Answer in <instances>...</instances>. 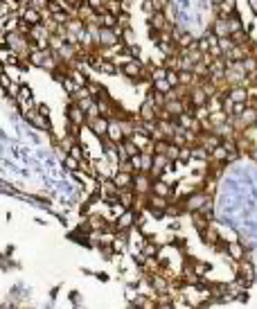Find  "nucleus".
<instances>
[{
  "instance_id": "nucleus-1",
  "label": "nucleus",
  "mask_w": 257,
  "mask_h": 309,
  "mask_svg": "<svg viewBox=\"0 0 257 309\" xmlns=\"http://www.w3.org/2000/svg\"><path fill=\"white\" fill-rule=\"evenodd\" d=\"M208 199H210V194L205 192V190H194V192H190L181 203H183V208H185V212L192 214L203 208L205 203H208Z\"/></svg>"
},
{
  "instance_id": "nucleus-2",
  "label": "nucleus",
  "mask_w": 257,
  "mask_h": 309,
  "mask_svg": "<svg viewBox=\"0 0 257 309\" xmlns=\"http://www.w3.org/2000/svg\"><path fill=\"white\" fill-rule=\"evenodd\" d=\"M65 120L79 129H84V124H88V115H86V111L77 102H70L68 104V108H65Z\"/></svg>"
},
{
  "instance_id": "nucleus-3",
  "label": "nucleus",
  "mask_w": 257,
  "mask_h": 309,
  "mask_svg": "<svg viewBox=\"0 0 257 309\" xmlns=\"http://www.w3.org/2000/svg\"><path fill=\"white\" fill-rule=\"evenodd\" d=\"M158 113H161V108H158V104H156L151 97H145L138 108L140 122H154V120H158Z\"/></svg>"
},
{
  "instance_id": "nucleus-4",
  "label": "nucleus",
  "mask_w": 257,
  "mask_h": 309,
  "mask_svg": "<svg viewBox=\"0 0 257 309\" xmlns=\"http://www.w3.org/2000/svg\"><path fill=\"white\" fill-rule=\"evenodd\" d=\"M120 72H122L127 79H142V72H145V64L140 59H128L127 64L120 66Z\"/></svg>"
},
{
  "instance_id": "nucleus-5",
  "label": "nucleus",
  "mask_w": 257,
  "mask_h": 309,
  "mask_svg": "<svg viewBox=\"0 0 257 309\" xmlns=\"http://www.w3.org/2000/svg\"><path fill=\"white\" fill-rule=\"evenodd\" d=\"M23 115H25V120L32 124V127L41 129V131H50V129H52V122H50V117L43 115V113H38V108H30V111L23 113Z\"/></svg>"
},
{
  "instance_id": "nucleus-6",
  "label": "nucleus",
  "mask_w": 257,
  "mask_h": 309,
  "mask_svg": "<svg viewBox=\"0 0 257 309\" xmlns=\"http://www.w3.org/2000/svg\"><path fill=\"white\" fill-rule=\"evenodd\" d=\"M108 124H111V117H106V115H97V117H91V120H88V129H91L93 136L99 140L106 138Z\"/></svg>"
},
{
  "instance_id": "nucleus-7",
  "label": "nucleus",
  "mask_w": 257,
  "mask_h": 309,
  "mask_svg": "<svg viewBox=\"0 0 257 309\" xmlns=\"http://www.w3.org/2000/svg\"><path fill=\"white\" fill-rule=\"evenodd\" d=\"M151 187H154V176L149 174V172H138L133 178V190L138 194H142V197H147V194L151 192Z\"/></svg>"
},
{
  "instance_id": "nucleus-8",
  "label": "nucleus",
  "mask_w": 257,
  "mask_h": 309,
  "mask_svg": "<svg viewBox=\"0 0 257 309\" xmlns=\"http://www.w3.org/2000/svg\"><path fill=\"white\" fill-rule=\"evenodd\" d=\"M135 219H138V210L135 208H127L120 217H115V228L118 230H131L135 226Z\"/></svg>"
},
{
  "instance_id": "nucleus-9",
  "label": "nucleus",
  "mask_w": 257,
  "mask_h": 309,
  "mask_svg": "<svg viewBox=\"0 0 257 309\" xmlns=\"http://www.w3.org/2000/svg\"><path fill=\"white\" fill-rule=\"evenodd\" d=\"M185 100L183 97H178V95H174V93H169L167 95V102H165V111L169 113L171 117H178L181 113H185Z\"/></svg>"
},
{
  "instance_id": "nucleus-10",
  "label": "nucleus",
  "mask_w": 257,
  "mask_h": 309,
  "mask_svg": "<svg viewBox=\"0 0 257 309\" xmlns=\"http://www.w3.org/2000/svg\"><path fill=\"white\" fill-rule=\"evenodd\" d=\"M225 257L239 264V262H244V257H246V246L241 244L239 240L228 241V246H225Z\"/></svg>"
},
{
  "instance_id": "nucleus-11",
  "label": "nucleus",
  "mask_w": 257,
  "mask_h": 309,
  "mask_svg": "<svg viewBox=\"0 0 257 309\" xmlns=\"http://www.w3.org/2000/svg\"><path fill=\"white\" fill-rule=\"evenodd\" d=\"M169 167H171V160L167 158L165 154H156L154 151V167H151L149 174L154 176V178H161L165 172H169Z\"/></svg>"
},
{
  "instance_id": "nucleus-12",
  "label": "nucleus",
  "mask_w": 257,
  "mask_h": 309,
  "mask_svg": "<svg viewBox=\"0 0 257 309\" xmlns=\"http://www.w3.org/2000/svg\"><path fill=\"white\" fill-rule=\"evenodd\" d=\"M21 18L23 23H27V25H38V23H43V11L36 9L34 5H23L21 9Z\"/></svg>"
},
{
  "instance_id": "nucleus-13",
  "label": "nucleus",
  "mask_w": 257,
  "mask_h": 309,
  "mask_svg": "<svg viewBox=\"0 0 257 309\" xmlns=\"http://www.w3.org/2000/svg\"><path fill=\"white\" fill-rule=\"evenodd\" d=\"M225 97H230L232 102H248V100H251V88H248V86H244V84L228 86Z\"/></svg>"
},
{
  "instance_id": "nucleus-14",
  "label": "nucleus",
  "mask_w": 257,
  "mask_h": 309,
  "mask_svg": "<svg viewBox=\"0 0 257 309\" xmlns=\"http://www.w3.org/2000/svg\"><path fill=\"white\" fill-rule=\"evenodd\" d=\"M108 140H113V142H122L127 136H124V129H122V120L120 117H111V124H108V134H106Z\"/></svg>"
},
{
  "instance_id": "nucleus-15",
  "label": "nucleus",
  "mask_w": 257,
  "mask_h": 309,
  "mask_svg": "<svg viewBox=\"0 0 257 309\" xmlns=\"http://www.w3.org/2000/svg\"><path fill=\"white\" fill-rule=\"evenodd\" d=\"M237 280L244 287H251L255 282V269H253V264H239L237 267Z\"/></svg>"
},
{
  "instance_id": "nucleus-16",
  "label": "nucleus",
  "mask_w": 257,
  "mask_h": 309,
  "mask_svg": "<svg viewBox=\"0 0 257 309\" xmlns=\"http://www.w3.org/2000/svg\"><path fill=\"white\" fill-rule=\"evenodd\" d=\"M190 100H192V104L194 106H208V100H210V95L205 93V88L201 84H196V86H192L190 88Z\"/></svg>"
},
{
  "instance_id": "nucleus-17",
  "label": "nucleus",
  "mask_w": 257,
  "mask_h": 309,
  "mask_svg": "<svg viewBox=\"0 0 257 309\" xmlns=\"http://www.w3.org/2000/svg\"><path fill=\"white\" fill-rule=\"evenodd\" d=\"M111 178L115 181V185H118L120 190H128V187H133L135 174H131V172H124V170H118L115 174L111 176Z\"/></svg>"
},
{
  "instance_id": "nucleus-18",
  "label": "nucleus",
  "mask_w": 257,
  "mask_h": 309,
  "mask_svg": "<svg viewBox=\"0 0 257 309\" xmlns=\"http://www.w3.org/2000/svg\"><path fill=\"white\" fill-rule=\"evenodd\" d=\"M149 27H154V30H161V32H165V30H171V23L167 21L165 11H154L149 16Z\"/></svg>"
},
{
  "instance_id": "nucleus-19",
  "label": "nucleus",
  "mask_w": 257,
  "mask_h": 309,
  "mask_svg": "<svg viewBox=\"0 0 257 309\" xmlns=\"http://www.w3.org/2000/svg\"><path fill=\"white\" fill-rule=\"evenodd\" d=\"M151 192L158 194V197L171 199V197H174V187H171L167 181H162V178H154V187H151Z\"/></svg>"
},
{
  "instance_id": "nucleus-20",
  "label": "nucleus",
  "mask_w": 257,
  "mask_h": 309,
  "mask_svg": "<svg viewBox=\"0 0 257 309\" xmlns=\"http://www.w3.org/2000/svg\"><path fill=\"white\" fill-rule=\"evenodd\" d=\"M198 235H201V240H203L208 246L219 244V240H224V237H221V233H219V228H217V226H212V224H210L208 228L203 230V233H198Z\"/></svg>"
},
{
  "instance_id": "nucleus-21",
  "label": "nucleus",
  "mask_w": 257,
  "mask_h": 309,
  "mask_svg": "<svg viewBox=\"0 0 257 309\" xmlns=\"http://www.w3.org/2000/svg\"><path fill=\"white\" fill-rule=\"evenodd\" d=\"M212 32L217 34V36H230V25H228V18L225 16H217L212 21Z\"/></svg>"
},
{
  "instance_id": "nucleus-22",
  "label": "nucleus",
  "mask_w": 257,
  "mask_h": 309,
  "mask_svg": "<svg viewBox=\"0 0 257 309\" xmlns=\"http://www.w3.org/2000/svg\"><path fill=\"white\" fill-rule=\"evenodd\" d=\"M95 21L102 27H118V14H113V11H99V14H95Z\"/></svg>"
},
{
  "instance_id": "nucleus-23",
  "label": "nucleus",
  "mask_w": 257,
  "mask_h": 309,
  "mask_svg": "<svg viewBox=\"0 0 257 309\" xmlns=\"http://www.w3.org/2000/svg\"><path fill=\"white\" fill-rule=\"evenodd\" d=\"M21 23H23V18H18L16 14H11V16L2 18V34H9V32H16V30H21Z\"/></svg>"
},
{
  "instance_id": "nucleus-24",
  "label": "nucleus",
  "mask_w": 257,
  "mask_h": 309,
  "mask_svg": "<svg viewBox=\"0 0 257 309\" xmlns=\"http://www.w3.org/2000/svg\"><path fill=\"white\" fill-rule=\"evenodd\" d=\"M228 156H230V151L225 149V144L221 142L219 147H214L212 151H210V160H214V163H228Z\"/></svg>"
},
{
  "instance_id": "nucleus-25",
  "label": "nucleus",
  "mask_w": 257,
  "mask_h": 309,
  "mask_svg": "<svg viewBox=\"0 0 257 309\" xmlns=\"http://www.w3.org/2000/svg\"><path fill=\"white\" fill-rule=\"evenodd\" d=\"M14 100H16V104H25V102H32V100H34L32 88H30L27 84H21V86H18V93H16V97H14Z\"/></svg>"
},
{
  "instance_id": "nucleus-26",
  "label": "nucleus",
  "mask_w": 257,
  "mask_h": 309,
  "mask_svg": "<svg viewBox=\"0 0 257 309\" xmlns=\"http://www.w3.org/2000/svg\"><path fill=\"white\" fill-rule=\"evenodd\" d=\"M228 120H230V115H228L225 111H214V113H210V117H208V122H210V127H212V129L225 124Z\"/></svg>"
},
{
  "instance_id": "nucleus-27",
  "label": "nucleus",
  "mask_w": 257,
  "mask_h": 309,
  "mask_svg": "<svg viewBox=\"0 0 257 309\" xmlns=\"http://www.w3.org/2000/svg\"><path fill=\"white\" fill-rule=\"evenodd\" d=\"M192 224H194V228H196V233H203L212 221H210V217H205V214H201V212H192Z\"/></svg>"
},
{
  "instance_id": "nucleus-28",
  "label": "nucleus",
  "mask_w": 257,
  "mask_h": 309,
  "mask_svg": "<svg viewBox=\"0 0 257 309\" xmlns=\"http://www.w3.org/2000/svg\"><path fill=\"white\" fill-rule=\"evenodd\" d=\"M88 224H91L93 230H97V233H99V230L111 228V224H108L106 217H102V214H91V217H88Z\"/></svg>"
},
{
  "instance_id": "nucleus-29",
  "label": "nucleus",
  "mask_w": 257,
  "mask_h": 309,
  "mask_svg": "<svg viewBox=\"0 0 257 309\" xmlns=\"http://www.w3.org/2000/svg\"><path fill=\"white\" fill-rule=\"evenodd\" d=\"M190 149H192V160H210V151L201 142L190 144Z\"/></svg>"
},
{
  "instance_id": "nucleus-30",
  "label": "nucleus",
  "mask_w": 257,
  "mask_h": 309,
  "mask_svg": "<svg viewBox=\"0 0 257 309\" xmlns=\"http://www.w3.org/2000/svg\"><path fill=\"white\" fill-rule=\"evenodd\" d=\"M224 95L225 93H217V95H212L208 100V108H210V113H214V111H224Z\"/></svg>"
},
{
  "instance_id": "nucleus-31",
  "label": "nucleus",
  "mask_w": 257,
  "mask_h": 309,
  "mask_svg": "<svg viewBox=\"0 0 257 309\" xmlns=\"http://www.w3.org/2000/svg\"><path fill=\"white\" fill-rule=\"evenodd\" d=\"M59 84H61V88H64V91L68 93L70 97H72V95H77V91H79V86H77V81L72 79L70 75H68V77H64V79H61Z\"/></svg>"
},
{
  "instance_id": "nucleus-32",
  "label": "nucleus",
  "mask_w": 257,
  "mask_h": 309,
  "mask_svg": "<svg viewBox=\"0 0 257 309\" xmlns=\"http://www.w3.org/2000/svg\"><path fill=\"white\" fill-rule=\"evenodd\" d=\"M176 43H178V48L181 50H188V48H192V45H196V38H194L190 32H183L181 36L176 38Z\"/></svg>"
},
{
  "instance_id": "nucleus-33",
  "label": "nucleus",
  "mask_w": 257,
  "mask_h": 309,
  "mask_svg": "<svg viewBox=\"0 0 257 309\" xmlns=\"http://www.w3.org/2000/svg\"><path fill=\"white\" fill-rule=\"evenodd\" d=\"M151 86H154L156 91H161V93H165V95H169L171 91H174V86L167 81V77H161V79H154L151 81Z\"/></svg>"
},
{
  "instance_id": "nucleus-34",
  "label": "nucleus",
  "mask_w": 257,
  "mask_h": 309,
  "mask_svg": "<svg viewBox=\"0 0 257 309\" xmlns=\"http://www.w3.org/2000/svg\"><path fill=\"white\" fill-rule=\"evenodd\" d=\"M156 300H158V307H161V309L176 307V305H174V298L169 296V291H167V293H156Z\"/></svg>"
},
{
  "instance_id": "nucleus-35",
  "label": "nucleus",
  "mask_w": 257,
  "mask_h": 309,
  "mask_svg": "<svg viewBox=\"0 0 257 309\" xmlns=\"http://www.w3.org/2000/svg\"><path fill=\"white\" fill-rule=\"evenodd\" d=\"M64 167L70 172V174H75V172H79V170H81V160H77L75 156H70V154H68V156L64 158Z\"/></svg>"
},
{
  "instance_id": "nucleus-36",
  "label": "nucleus",
  "mask_w": 257,
  "mask_h": 309,
  "mask_svg": "<svg viewBox=\"0 0 257 309\" xmlns=\"http://www.w3.org/2000/svg\"><path fill=\"white\" fill-rule=\"evenodd\" d=\"M68 154H70V156H75V158H77V160H81V163H88V151H86L84 147H81V144H72V147L68 149Z\"/></svg>"
},
{
  "instance_id": "nucleus-37",
  "label": "nucleus",
  "mask_w": 257,
  "mask_h": 309,
  "mask_svg": "<svg viewBox=\"0 0 257 309\" xmlns=\"http://www.w3.org/2000/svg\"><path fill=\"white\" fill-rule=\"evenodd\" d=\"M181 149H183V147H178L176 142H171V140H169V147H167L165 156L171 160V163H178V158H181Z\"/></svg>"
},
{
  "instance_id": "nucleus-38",
  "label": "nucleus",
  "mask_w": 257,
  "mask_h": 309,
  "mask_svg": "<svg viewBox=\"0 0 257 309\" xmlns=\"http://www.w3.org/2000/svg\"><path fill=\"white\" fill-rule=\"evenodd\" d=\"M142 253H145L147 257H158V253H161V246L154 244L151 240H145V246H142Z\"/></svg>"
},
{
  "instance_id": "nucleus-39",
  "label": "nucleus",
  "mask_w": 257,
  "mask_h": 309,
  "mask_svg": "<svg viewBox=\"0 0 257 309\" xmlns=\"http://www.w3.org/2000/svg\"><path fill=\"white\" fill-rule=\"evenodd\" d=\"M228 25H230V34H235V32H239V30H244V21L239 18V14H232V16H228Z\"/></svg>"
},
{
  "instance_id": "nucleus-40",
  "label": "nucleus",
  "mask_w": 257,
  "mask_h": 309,
  "mask_svg": "<svg viewBox=\"0 0 257 309\" xmlns=\"http://www.w3.org/2000/svg\"><path fill=\"white\" fill-rule=\"evenodd\" d=\"M140 158H142V172H151V167H154V151L151 149L142 151Z\"/></svg>"
},
{
  "instance_id": "nucleus-41",
  "label": "nucleus",
  "mask_w": 257,
  "mask_h": 309,
  "mask_svg": "<svg viewBox=\"0 0 257 309\" xmlns=\"http://www.w3.org/2000/svg\"><path fill=\"white\" fill-rule=\"evenodd\" d=\"M192 264H194V273H196L198 277H205V273L210 271V264H208V262H201V260H192Z\"/></svg>"
},
{
  "instance_id": "nucleus-42",
  "label": "nucleus",
  "mask_w": 257,
  "mask_h": 309,
  "mask_svg": "<svg viewBox=\"0 0 257 309\" xmlns=\"http://www.w3.org/2000/svg\"><path fill=\"white\" fill-rule=\"evenodd\" d=\"M65 45V41L59 36V34H50V41H48V48H52L54 52H59L61 48Z\"/></svg>"
},
{
  "instance_id": "nucleus-43",
  "label": "nucleus",
  "mask_w": 257,
  "mask_h": 309,
  "mask_svg": "<svg viewBox=\"0 0 257 309\" xmlns=\"http://www.w3.org/2000/svg\"><path fill=\"white\" fill-rule=\"evenodd\" d=\"M167 81H169L174 88H176V86H181V75H178V70L167 68Z\"/></svg>"
},
{
  "instance_id": "nucleus-44",
  "label": "nucleus",
  "mask_w": 257,
  "mask_h": 309,
  "mask_svg": "<svg viewBox=\"0 0 257 309\" xmlns=\"http://www.w3.org/2000/svg\"><path fill=\"white\" fill-rule=\"evenodd\" d=\"M86 88H88V93H91L93 97H99L104 93V86H99L97 81H93V79L88 81V86H86Z\"/></svg>"
},
{
  "instance_id": "nucleus-45",
  "label": "nucleus",
  "mask_w": 257,
  "mask_h": 309,
  "mask_svg": "<svg viewBox=\"0 0 257 309\" xmlns=\"http://www.w3.org/2000/svg\"><path fill=\"white\" fill-rule=\"evenodd\" d=\"M246 106H248V102H235V106H232V115H230V117H239L241 113L246 111Z\"/></svg>"
},
{
  "instance_id": "nucleus-46",
  "label": "nucleus",
  "mask_w": 257,
  "mask_h": 309,
  "mask_svg": "<svg viewBox=\"0 0 257 309\" xmlns=\"http://www.w3.org/2000/svg\"><path fill=\"white\" fill-rule=\"evenodd\" d=\"M118 25L124 27V30H127V27H131V16H128V11H122V14L118 16Z\"/></svg>"
},
{
  "instance_id": "nucleus-47",
  "label": "nucleus",
  "mask_w": 257,
  "mask_h": 309,
  "mask_svg": "<svg viewBox=\"0 0 257 309\" xmlns=\"http://www.w3.org/2000/svg\"><path fill=\"white\" fill-rule=\"evenodd\" d=\"M154 7H156V11H165L167 7H169V0H154Z\"/></svg>"
},
{
  "instance_id": "nucleus-48",
  "label": "nucleus",
  "mask_w": 257,
  "mask_h": 309,
  "mask_svg": "<svg viewBox=\"0 0 257 309\" xmlns=\"http://www.w3.org/2000/svg\"><path fill=\"white\" fill-rule=\"evenodd\" d=\"M248 9H251L253 14L257 16V0H248Z\"/></svg>"
},
{
  "instance_id": "nucleus-49",
  "label": "nucleus",
  "mask_w": 257,
  "mask_h": 309,
  "mask_svg": "<svg viewBox=\"0 0 257 309\" xmlns=\"http://www.w3.org/2000/svg\"><path fill=\"white\" fill-rule=\"evenodd\" d=\"M36 108H38V113H43V115H48V117H50V108L45 106V104H38Z\"/></svg>"
},
{
  "instance_id": "nucleus-50",
  "label": "nucleus",
  "mask_w": 257,
  "mask_h": 309,
  "mask_svg": "<svg viewBox=\"0 0 257 309\" xmlns=\"http://www.w3.org/2000/svg\"><path fill=\"white\" fill-rule=\"evenodd\" d=\"M248 156H251V158L255 160V163H257V147H255V149H253V151H251V154H248Z\"/></svg>"
},
{
  "instance_id": "nucleus-51",
  "label": "nucleus",
  "mask_w": 257,
  "mask_h": 309,
  "mask_svg": "<svg viewBox=\"0 0 257 309\" xmlns=\"http://www.w3.org/2000/svg\"><path fill=\"white\" fill-rule=\"evenodd\" d=\"M221 2H224V0H212V5L217 7V5H221Z\"/></svg>"
},
{
  "instance_id": "nucleus-52",
  "label": "nucleus",
  "mask_w": 257,
  "mask_h": 309,
  "mask_svg": "<svg viewBox=\"0 0 257 309\" xmlns=\"http://www.w3.org/2000/svg\"><path fill=\"white\" fill-rule=\"evenodd\" d=\"M255 129H257V124H255Z\"/></svg>"
}]
</instances>
